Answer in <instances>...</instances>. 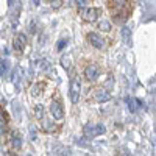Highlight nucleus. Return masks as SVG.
Returning <instances> with one entry per match:
<instances>
[{
  "mask_svg": "<svg viewBox=\"0 0 156 156\" xmlns=\"http://www.w3.org/2000/svg\"><path fill=\"white\" fill-rule=\"evenodd\" d=\"M126 103H128V108L131 112H136L137 111V106H140V101L137 98H133V97H128L126 98Z\"/></svg>",
  "mask_w": 156,
  "mask_h": 156,
  "instance_id": "1a4fd4ad",
  "label": "nucleus"
},
{
  "mask_svg": "<svg viewBox=\"0 0 156 156\" xmlns=\"http://www.w3.org/2000/svg\"><path fill=\"white\" fill-rule=\"evenodd\" d=\"M48 2H53V0H48Z\"/></svg>",
  "mask_w": 156,
  "mask_h": 156,
  "instance_id": "6ab92c4d",
  "label": "nucleus"
},
{
  "mask_svg": "<svg viewBox=\"0 0 156 156\" xmlns=\"http://www.w3.org/2000/svg\"><path fill=\"white\" fill-rule=\"evenodd\" d=\"M87 41L90 42V45H94L95 48H98V50H101L103 47H105V39H103L98 33H89L87 34Z\"/></svg>",
  "mask_w": 156,
  "mask_h": 156,
  "instance_id": "423d86ee",
  "label": "nucleus"
},
{
  "mask_svg": "<svg viewBox=\"0 0 156 156\" xmlns=\"http://www.w3.org/2000/svg\"><path fill=\"white\" fill-rule=\"evenodd\" d=\"M50 112L51 115H53V119L55 120H61L62 117H64V109H62V105L55 100V101H51V105H50Z\"/></svg>",
  "mask_w": 156,
  "mask_h": 156,
  "instance_id": "39448f33",
  "label": "nucleus"
},
{
  "mask_svg": "<svg viewBox=\"0 0 156 156\" xmlns=\"http://www.w3.org/2000/svg\"><path fill=\"white\" fill-rule=\"evenodd\" d=\"M122 37H123V41L126 44H131V30H129L128 27L122 28Z\"/></svg>",
  "mask_w": 156,
  "mask_h": 156,
  "instance_id": "9d476101",
  "label": "nucleus"
},
{
  "mask_svg": "<svg viewBox=\"0 0 156 156\" xmlns=\"http://www.w3.org/2000/svg\"><path fill=\"white\" fill-rule=\"evenodd\" d=\"M12 140H14V142H12V144H14V145H20V137H14V139H12Z\"/></svg>",
  "mask_w": 156,
  "mask_h": 156,
  "instance_id": "a211bd4d",
  "label": "nucleus"
},
{
  "mask_svg": "<svg viewBox=\"0 0 156 156\" xmlns=\"http://www.w3.org/2000/svg\"><path fill=\"white\" fill-rule=\"evenodd\" d=\"M6 73H8V62L3 61V59H0V75L5 78Z\"/></svg>",
  "mask_w": 156,
  "mask_h": 156,
  "instance_id": "ddd939ff",
  "label": "nucleus"
},
{
  "mask_svg": "<svg viewBox=\"0 0 156 156\" xmlns=\"http://www.w3.org/2000/svg\"><path fill=\"white\" fill-rule=\"evenodd\" d=\"M86 3H87V0H76V6L78 8H83Z\"/></svg>",
  "mask_w": 156,
  "mask_h": 156,
  "instance_id": "dca6fc26",
  "label": "nucleus"
},
{
  "mask_svg": "<svg viewBox=\"0 0 156 156\" xmlns=\"http://www.w3.org/2000/svg\"><path fill=\"white\" fill-rule=\"evenodd\" d=\"M34 115L37 117V119H42V117H44V106H42V105H36V108H34Z\"/></svg>",
  "mask_w": 156,
  "mask_h": 156,
  "instance_id": "4468645a",
  "label": "nucleus"
},
{
  "mask_svg": "<svg viewBox=\"0 0 156 156\" xmlns=\"http://www.w3.org/2000/svg\"><path fill=\"white\" fill-rule=\"evenodd\" d=\"M66 44H67V41H64V39H62V41H61V42L58 44V50H62V47L66 45Z\"/></svg>",
  "mask_w": 156,
  "mask_h": 156,
  "instance_id": "f3484780",
  "label": "nucleus"
},
{
  "mask_svg": "<svg viewBox=\"0 0 156 156\" xmlns=\"http://www.w3.org/2000/svg\"><path fill=\"white\" fill-rule=\"evenodd\" d=\"M105 133H106V126L105 125H86L84 126V136L87 139L97 137V136L105 134Z\"/></svg>",
  "mask_w": 156,
  "mask_h": 156,
  "instance_id": "f03ea898",
  "label": "nucleus"
},
{
  "mask_svg": "<svg viewBox=\"0 0 156 156\" xmlns=\"http://www.w3.org/2000/svg\"><path fill=\"white\" fill-rule=\"evenodd\" d=\"M94 98H95L97 103H106V101L111 100V94L108 92V90H105V89H98L95 92V95H94Z\"/></svg>",
  "mask_w": 156,
  "mask_h": 156,
  "instance_id": "6e6552de",
  "label": "nucleus"
},
{
  "mask_svg": "<svg viewBox=\"0 0 156 156\" xmlns=\"http://www.w3.org/2000/svg\"><path fill=\"white\" fill-rule=\"evenodd\" d=\"M39 89H41V86H39V84H34V86L31 87V95H33V97H37L39 94H41V90H39Z\"/></svg>",
  "mask_w": 156,
  "mask_h": 156,
  "instance_id": "2eb2a0df",
  "label": "nucleus"
},
{
  "mask_svg": "<svg viewBox=\"0 0 156 156\" xmlns=\"http://www.w3.org/2000/svg\"><path fill=\"white\" fill-rule=\"evenodd\" d=\"M98 28H100L101 31H109V30H111V22L106 20V19L100 20V22H98Z\"/></svg>",
  "mask_w": 156,
  "mask_h": 156,
  "instance_id": "9b49d317",
  "label": "nucleus"
},
{
  "mask_svg": "<svg viewBox=\"0 0 156 156\" xmlns=\"http://www.w3.org/2000/svg\"><path fill=\"white\" fill-rule=\"evenodd\" d=\"M70 64H72V58H70L69 55H66V56H62V58H61V66L66 69V70L70 69Z\"/></svg>",
  "mask_w": 156,
  "mask_h": 156,
  "instance_id": "f8f14e48",
  "label": "nucleus"
},
{
  "mask_svg": "<svg viewBox=\"0 0 156 156\" xmlns=\"http://www.w3.org/2000/svg\"><path fill=\"white\" fill-rule=\"evenodd\" d=\"M80 94H81V83H80V78L73 76L70 80V86H69V97L72 103H78L80 100Z\"/></svg>",
  "mask_w": 156,
  "mask_h": 156,
  "instance_id": "f257e3e1",
  "label": "nucleus"
},
{
  "mask_svg": "<svg viewBox=\"0 0 156 156\" xmlns=\"http://www.w3.org/2000/svg\"><path fill=\"white\" fill-rule=\"evenodd\" d=\"M25 45H27V36L23 33H19L16 37H14V48L17 51H23Z\"/></svg>",
  "mask_w": 156,
  "mask_h": 156,
  "instance_id": "0eeeda50",
  "label": "nucleus"
},
{
  "mask_svg": "<svg viewBox=\"0 0 156 156\" xmlns=\"http://www.w3.org/2000/svg\"><path fill=\"white\" fill-rule=\"evenodd\" d=\"M100 75V67L97 66V64H89V66L84 69V78L89 81H94L97 80Z\"/></svg>",
  "mask_w": 156,
  "mask_h": 156,
  "instance_id": "20e7f679",
  "label": "nucleus"
},
{
  "mask_svg": "<svg viewBox=\"0 0 156 156\" xmlns=\"http://www.w3.org/2000/svg\"><path fill=\"white\" fill-rule=\"evenodd\" d=\"M80 16L84 22H94L100 16V9L98 8H83L80 11Z\"/></svg>",
  "mask_w": 156,
  "mask_h": 156,
  "instance_id": "7ed1b4c3",
  "label": "nucleus"
}]
</instances>
